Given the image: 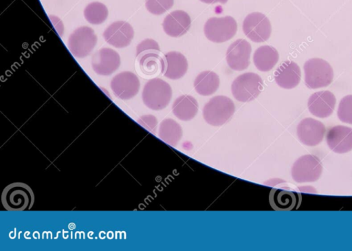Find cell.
I'll use <instances>...</instances> for the list:
<instances>
[{"label": "cell", "instance_id": "obj_1", "mask_svg": "<svg viewBox=\"0 0 352 251\" xmlns=\"http://www.w3.org/2000/svg\"><path fill=\"white\" fill-rule=\"evenodd\" d=\"M35 195L31 188L25 183L8 185L2 193V204L7 211H25L33 207Z\"/></svg>", "mask_w": 352, "mask_h": 251}, {"label": "cell", "instance_id": "obj_2", "mask_svg": "<svg viewBox=\"0 0 352 251\" xmlns=\"http://www.w3.org/2000/svg\"><path fill=\"white\" fill-rule=\"evenodd\" d=\"M305 85L309 89L327 87L334 78L333 69L327 61L322 58L308 60L304 66Z\"/></svg>", "mask_w": 352, "mask_h": 251}, {"label": "cell", "instance_id": "obj_3", "mask_svg": "<svg viewBox=\"0 0 352 251\" xmlns=\"http://www.w3.org/2000/svg\"><path fill=\"white\" fill-rule=\"evenodd\" d=\"M172 95V89L169 83L160 78H154L150 80L144 86L142 100L149 109L160 111L168 106Z\"/></svg>", "mask_w": 352, "mask_h": 251}, {"label": "cell", "instance_id": "obj_4", "mask_svg": "<svg viewBox=\"0 0 352 251\" xmlns=\"http://www.w3.org/2000/svg\"><path fill=\"white\" fill-rule=\"evenodd\" d=\"M234 111V103L230 98L216 96L205 105L203 115L207 123L221 127L232 118Z\"/></svg>", "mask_w": 352, "mask_h": 251}, {"label": "cell", "instance_id": "obj_5", "mask_svg": "<svg viewBox=\"0 0 352 251\" xmlns=\"http://www.w3.org/2000/svg\"><path fill=\"white\" fill-rule=\"evenodd\" d=\"M263 89V80L256 73L247 72L238 76L232 85L234 98L242 102H251L261 95Z\"/></svg>", "mask_w": 352, "mask_h": 251}, {"label": "cell", "instance_id": "obj_6", "mask_svg": "<svg viewBox=\"0 0 352 251\" xmlns=\"http://www.w3.org/2000/svg\"><path fill=\"white\" fill-rule=\"evenodd\" d=\"M236 31V20L230 16L210 18L204 25L206 37L214 43H223L232 39Z\"/></svg>", "mask_w": 352, "mask_h": 251}, {"label": "cell", "instance_id": "obj_7", "mask_svg": "<svg viewBox=\"0 0 352 251\" xmlns=\"http://www.w3.org/2000/svg\"><path fill=\"white\" fill-rule=\"evenodd\" d=\"M322 162L314 155H305L294 163L292 175L294 180L299 184L316 182L322 175Z\"/></svg>", "mask_w": 352, "mask_h": 251}, {"label": "cell", "instance_id": "obj_8", "mask_svg": "<svg viewBox=\"0 0 352 251\" xmlns=\"http://www.w3.org/2000/svg\"><path fill=\"white\" fill-rule=\"evenodd\" d=\"M98 43L95 31L89 27L76 29L69 38L68 47L71 54L78 58H85L91 54Z\"/></svg>", "mask_w": 352, "mask_h": 251}, {"label": "cell", "instance_id": "obj_9", "mask_svg": "<svg viewBox=\"0 0 352 251\" xmlns=\"http://www.w3.org/2000/svg\"><path fill=\"white\" fill-rule=\"evenodd\" d=\"M243 30L245 35L254 43H263L272 35L270 20L262 13L248 14L243 22Z\"/></svg>", "mask_w": 352, "mask_h": 251}, {"label": "cell", "instance_id": "obj_10", "mask_svg": "<svg viewBox=\"0 0 352 251\" xmlns=\"http://www.w3.org/2000/svg\"><path fill=\"white\" fill-rule=\"evenodd\" d=\"M252 45L245 39H237L226 52V61L229 67L235 71H243L250 65Z\"/></svg>", "mask_w": 352, "mask_h": 251}, {"label": "cell", "instance_id": "obj_11", "mask_svg": "<svg viewBox=\"0 0 352 251\" xmlns=\"http://www.w3.org/2000/svg\"><path fill=\"white\" fill-rule=\"evenodd\" d=\"M111 88L118 98L129 100L138 95L140 88V82L134 73L123 72L112 79Z\"/></svg>", "mask_w": 352, "mask_h": 251}, {"label": "cell", "instance_id": "obj_12", "mask_svg": "<svg viewBox=\"0 0 352 251\" xmlns=\"http://www.w3.org/2000/svg\"><path fill=\"white\" fill-rule=\"evenodd\" d=\"M325 133V125L313 118H306L298 124V138L300 142L309 147H314L322 142Z\"/></svg>", "mask_w": 352, "mask_h": 251}, {"label": "cell", "instance_id": "obj_13", "mask_svg": "<svg viewBox=\"0 0 352 251\" xmlns=\"http://www.w3.org/2000/svg\"><path fill=\"white\" fill-rule=\"evenodd\" d=\"M121 64L120 56L116 50L102 48L92 56L91 66L98 75L108 76L117 71Z\"/></svg>", "mask_w": 352, "mask_h": 251}, {"label": "cell", "instance_id": "obj_14", "mask_svg": "<svg viewBox=\"0 0 352 251\" xmlns=\"http://www.w3.org/2000/svg\"><path fill=\"white\" fill-rule=\"evenodd\" d=\"M107 43L117 48L129 46L134 37L132 26L124 21H118L110 25L103 33Z\"/></svg>", "mask_w": 352, "mask_h": 251}, {"label": "cell", "instance_id": "obj_15", "mask_svg": "<svg viewBox=\"0 0 352 251\" xmlns=\"http://www.w3.org/2000/svg\"><path fill=\"white\" fill-rule=\"evenodd\" d=\"M336 105V98L329 91L313 94L308 100L310 113L318 118H327L333 114Z\"/></svg>", "mask_w": 352, "mask_h": 251}, {"label": "cell", "instance_id": "obj_16", "mask_svg": "<svg viewBox=\"0 0 352 251\" xmlns=\"http://www.w3.org/2000/svg\"><path fill=\"white\" fill-rule=\"evenodd\" d=\"M326 140L329 148L336 153L343 154L352 151V129L344 125L330 129Z\"/></svg>", "mask_w": 352, "mask_h": 251}, {"label": "cell", "instance_id": "obj_17", "mask_svg": "<svg viewBox=\"0 0 352 251\" xmlns=\"http://www.w3.org/2000/svg\"><path fill=\"white\" fill-rule=\"evenodd\" d=\"M191 23V18L188 13L184 10H175L165 17L163 29L169 36L178 38L188 32Z\"/></svg>", "mask_w": 352, "mask_h": 251}, {"label": "cell", "instance_id": "obj_18", "mask_svg": "<svg viewBox=\"0 0 352 251\" xmlns=\"http://www.w3.org/2000/svg\"><path fill=\"white\" fill-rule=\"evenodd\" d=\"M278 87L285 89L296 88L301 81L302 72L296 63L286 61L278 67L274 74Z\"/></svg>", "mask_w": 352, "mask_h": 251}, {"label": "cell", "instance_id": "obj_19", "mask_svg": "<svg viewBox=\"0 0 352 251\" xmlns=\"http://www.w3.org/2000/svg\"><path fill=\"white\" fill-rule=\"evenodd\" d=\"M164 67L162 72L164 77L171 80L183 78L188 69V61L181 52L172 51L164 57Z\"/></svg>", "mask_w": 352, "mask_h": 251}, {"label": "cell", "instance_id": "obj_20", "mask_svg": "<svg viewBox=\"0 0 352 251\" xmlns=\"http://www.w3.org/2000/svg\"><path fill=\"white\" fill-rule=\"evenodd\" d=\"M198 111V101L190 96H180L173 105V112L175 116L182 121L192 120Z\"/></svg>", "mask_w": 352, "mask_h": 251}, {"label": "cell", "instance_id": "obj_21", "mask_svg": "<svg viewBox=\"0 0 352 251\" xmlns=\"http://www.w3.org/2000/svg\"><path fill=\"white\" fill-rule=\"evenodd\" d=\"M278 58L277 50L268 45L258 47L253 57L255 67L261 72L272 70L277 64Z\"/></svg>", "mask_w": 352, "mask_h": 251}, {"label": "cell", "instance_id": "obj_22", "mask_svg": "<svg viewBox=\"0 0 352 251\" xmlns=\"http://www.w3.org/2000/svg\"><path fill=\"white\" fill-rule=\"evenodd\" d=\"M220 87V78L215 72L204 71L196 77L194 87L197 92L202 96L213 95Z\"/></svg>", "mask_w": 352, "mask_h": 251}, {"label": "cell", "instance_id": "obj_23", "mask_svg": "<svg viewBox=\"0 0 352 251\" xmlns=\"http://www.w3.org/2000/svg\"><path fill=\"white\" fill-rule=\"evenodd\" d=\"M159 51H149L142 52L137 56L139 65L143 74L153 76L158 72L162 73L164 67V58L160 56Z\"/></svg>", "mask_w": 352, "mask_h": 251}, {"label": "cell", "instance_id": "obj_24", "mask_svg": "<svg viewBox=\"0 0 352 251\" xmlns=\"http://www.w3.org/2000/svg\"><path fill=\"white\" fill-rule=\"evenodd\" d=\"M183 135L181 125L172 119H166L160 124L159 135L161 140L171 146H175Z\"/></svg>", "mask_w": 352, "mask_h": 251}, {"label": "cell", "instance_id": "obj_25", "mask_svg": "<svg viewBox=\"0 0 352 251\" xmlns=\"http://www.w3.org/2000/svg\"><path fill=\"white\" fill-rule=\"evenodd\" d=\"M297 195L292 192L272 190L270 201L276 210H292L297 203Z\"/></svg>", "mask_w": 352, "mask_h": 251}, {"label": "cell", "instance_id": "obj_26", "mask_svg": "<svg viewBox=\"0 0 352 251\" xmlns=\"http://www.w3.org/2000/svg\"><path fill=\"white\" fill-rule=\"evenodd\" d=\"M108 16L107 7L101 3H91L85 10V19L92 25H100L104 23Z\"/></svg>", "mask_w": 352, "mask_h": 251}, {"label": "cell", "instance_id": "obj_27", "mask_svg": "<svg viewBox=\"0 0 352 251\" xmlns=\"http://www.w3.org/2000/svg\"><path fill=\"white\" fill-rule=\"evenodd\" d=\"M174 5V0H146V6L148 12L154 15H162L168 12Z\"/></svg>", "mask_w": 352, "mask_h": 251}, {"label": "cell", "instance_id": "obj_28", "mask_svg": "<svg viewBox=\"0 0 352 251\" xmlns=\"http://www.w3.org/2000/svg\"><path fill=\"white\" fill-rule=\"evenodd\" d=\"M338 117L341 122L352 124V96H347L340 100Z\"/></svg>", "mask_w": 352, "mask_h": 251}, {"label": "cell", "instance_id": "obj_29", "mask_svg": "<svg viewBox=\"0 0 352 251\" xmlns=\"http://www.w3.org/2000/svg\"><path fill=\"white\" fill-rule=\"evenodd\" d=\"M160 51V47L156 41L148 39L142 41L137 47V56L144 52Z\"/></svg>", "mask_w": 352, "mask_h": 251}, {"label": "cell", "instance_id": "obj_30", "mask_svg": "<svg viewBox=\"0 0 352 251\" xmlns=\"http://www.w3.org/2000/svg\"><path fill=\"white\" fill-rule=\"evenodd\" d=\"M139 122L149 131L156 130V127L157 124V120L156 118L152 116V115H148V116L142 118Z\"/></svg>", "mask_w": 352, "mask_h": 251}, {"label": "cell", "instance_id": "obj_31", "mask_svg": "<svg viewBox=\"0 0 352 251\" xmlns=\"http://www.w3.org/2000/svg\"><path fill=\"white\" fill-rule=\"evenodd\" d=\"M202 3L206 4H214V3H221L226 4L228 2V0H200Z\"/></svg>", "mask_w": 352, "mask_h": 251}]
</instances>
